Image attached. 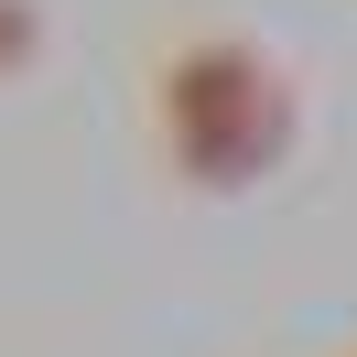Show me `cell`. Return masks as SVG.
Instances as JSON below:
<instances>
[{"label":"cell","mask_w":357,"mask_h":357,"mask_svg":"<svg viewBox=\"0 0 357 357\" xmlns=\"http://www.w3.org/2000/svg\"><path fill=\"white\" fill-rule=\"evenodd\" d=\"M162 174L184 195H260L303 141V98L249 33H174L141 76Z\"/></svg>","instance_id":"1"},{"label":"cell","mask_w":357,"mask_h":357,"mask_svg":"<svg viewBox=\"0 0 357 357\" xmlns=\"http://www.w3.org/2000/svg\"><path fill=\"white\" fill-rule=\"evenodd\" d=\"M44 66V0H0V87Z\"/></svg>","instance_id":"2"},{"label":"cell","mask_w":357,"mask_h":357,"mask_svg":"<svg viewBox=\"0 0 357 357\" xmlns=\"http://www.w3.org/2000/svg\"><path fill=\"white\" fill-rule=\"evenodd\" d=\"M347 357H357V347H347Z\"/></svg>","instance_id":"3"}]
</instances>
